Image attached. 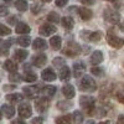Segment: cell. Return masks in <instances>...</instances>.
<instances>
[{"label":"cell","instance_id":"obj_1","mask_svg":"<svg viewBox=\"0 0 124 124\" xmlns=\"http://www.w3.org/2000/svg\"><path fill=\"white\" fill-rule=\"evenodd\" d=\"M79 104L82 107L87 114H93L96 110V98L93 97H89V96H82L79 98Z\"/></svg>","mask_w":124,"mask_h":124},{"label":"cell","instance_id":"obj_2","mask_svg":"<svg viewBox=\"0 0 124 124\" xmlns=\"http://www.w3.org/2000/svg\"><path fill=\"white\" fill-rule=\"evenodd\" d=\"M81 52H82V47L77 42H73V41L68 42L66 45V47L62 50V54H63L65 56H67V57H76Z\"/></svg>","mask_w":124,"mask_h":124},{"label":"cell","instance_id":"obj_3","mask_svg":"<svg viewBox=\"0 0 124 124\" xmlns=\"http://www.w3.org/2000/svg\"><path fill=\"white\" fill-rule=\"evenodd\" d=\"M79 89L85 91V92H94L97 89V83L92 77L83 76V78H82L81 83H79Z\"/></svg>","mask_w":124,"mask_h":124},{"label":"cell","instance_id":"obj_4","mask_svg":"<svg viewBox=\"0 0 124 124\" xmlns=\"http://www.w3.org/2000/svg\"><path fill=\"white\" fill-rule=\"evenodd\" d=\"M103 17L107 23L109 24H118L120 21V15L117 10L114 9H110V8H107L104 11H103Z\"/></svg>","mask_w":124,"mask_h":124},{"label":"cell","instance_id":"obj_5","mask_svg":"<svg viewBox=\"0 0 124 124\" xmlns=\"http://www.w3.org/2000/svg\"><path fill=\"white\" fill-rule=\"evenodd\" d=\"M107 42L114 48H122L124 46V39L114 35L112 31H108L107 34Z\"/></svg>","mask_w":124,"mask_h":124},{"label":"cell","instance_id":"obj_6","mask_svg":"<svg viewBox=\"0 0 124 124\" xmlns=\"http://www.w3.org/2000/svg\"><path fill=\"white\" fill-rule=\"evenodd\" d=\"M81 36L82 39L92 41V42H98L102 39V32L101 31H93V32H91V31H82Z\"/></svg>","mask_w":124,"mask_h":124},{"label":"cell","instance_id":"obj_7","mask_svg":"<svg viewBox=\"0 0 124 124\" xmlns=\"http://www.w3.org/2000/svg\"><path fill=\"white\" fill-rule=\"evenodd\" d=\"M56 26L52 25V24H42L40 26L39 29V32L40 35H42V36H50V35H52L56 32Z\"/></svg>","mask_w":124,"mask_h":124},{"label":"cell","instance_id":"obj_8","mask_svg":"<svg viewBox=\"0 0 124 124\" xmlns=\"http://www.w3.org/2000/svg\"><path fill=\"white\" fill-rule=\"evenodd\" d=\"M19 116L21 118H30L32 116V109H31V106L27 104V103H23V104L19 106Z\"/></svg>","mask_w":124,"mask_h":124},{"label":"cell","instance_id":"obj_9","mask_svg":"<svg viewBox=\"0 0 124 124\" xmlns=\"http://www.w3.org/2000/svg\"><path fill=\"white\" fill-rule=\"evenodd\" d=\"M35 107L39 112H46L50 107V101L47 99V97H41L35 102Z\"/></svg>","mask_w":124,"mask_h":124},{"label":"cell","instance_id":"obj_10","mask_svg":"<svg viewBox=\"0 0 124 124\" xmlns=\"http://www.w3.org/2000/svg\"><path fill=\"white\" fill-rule=\"evenodd\" d=\"M24 94L27 97V98H30V99H34V98H36L37 97V94H39V92H40V89H39V87L37 86H31V87H24Z\"/></svg>","mask_w":124,"mask_h":124},{"label":"cell","instance_id":"obj_11","mask_svg":"<svg viewBox=\"0 0 124 124\" xmlns=\"http://www.w3.org/2000/svg\"><path fill=\"white\" fill-rule=\"evenodd\" d=\"M85 71H86V66L82 61H77V62L73 63V75H75V77H81L85 73Z\"/></svg>","mask_w":124,"mask_h":124},{"label":"cell","instance_id":"obj_12","mask_svg":"<svg viewBox=\"0 0 124 124\" xmlns=\"http://www.w3.org/2000/svg\"><path fill=\"white\" fill-rule=\"evenodd\" d=\"M41 77H42V79L44 81H47V82H52V81H55L56 79V73L54 72V70L52 68H46V70H44L42 72H41Z\"/></svg>","mask_w":124,"mask_h":124},{"label":"cell","instance_id":"obj_13","mask_svg":"<svg viewBox=\"0 0 124 124\" xmlns=\"http://www.w3.org/2000/svg\"><path fill=\"white\" fill-rule=\"evenodd\" d=\"M77 13H78L79 17H81L82 20H85V21H86V20L92 19V16H93L92 10L88 9V8H78V9H77Z\"/></svg>","mask_w":124,"mask_h":124},{"label":"cell","instance_id":"obj_14","mask_svg":"<svg viewBox=\"0 0 124 124\" xmlns=\"http://www.w3.org/2000/svg\"><path fill=\"white\" fill-rule=\"evenodd\" d=\"M46 62H47V56L44 55V54L36 55V56H34V58H32V63H34L36 67H42V66H45Z\"/></svg>","mask_w":124,"mask_h":124},{"label":"cell","instance_id":"obj_15","mask_svg":"<svg viewBox=\"0 0 124 124\" xmlns=\"http://www.w3.org/2000/svg\"><path fill=\"white\" fill-rule=\"evenodd\" d=\"M62 93H63V96L67 98V99H71L75 97V87L72 85H65L62 87Z\"/></svg>","mask_w":124,"mask_h":124},{"label":"cell","instance_id":"obj_16","mask_svg":"<svg viewBox=\"0 0 124 124\" xmlns=\"http://www.w3.org/2000/svg\"><path fill=\"white\" fill-rule=\"evenodd\" d=\"M32 48H34V50H37V51H44V50L47 48V42H46L45 40L37 37L34 42H32Z\"/></svg>","mask_w":124,"mask_h":124},{"label":"cell","instance_id":"obj_17","mask_svg":"<svg viewBox=\"0 0 124 124\" xmlns=\"http://www.w3.org/2000/svg\"><path fill=\"white\" fill-rule=\"evenodd\" d=\"M102 61H103V52L102 51H94V52L91 55V63L92 65L97 66Z\"/></svg>","mask_w":124,"mask_h":124},{"label":"cell","instance_id":"obj_18","mask_svg":"<svg viewBox=\"0 0 124 124\" xmlns=\"http://www.w3.org/2000/svg\"><path fill=\"white\" fill-rule=\"evenodd\" d=\"M41 93H42L45 97L51 98V97L55 96L56 87H55V86H45V87H42V89H41Z\"/></svg>","mask_w":124,"mask_h":124},{"label":"cell","instance_id":"obj_19","mask_svg":"<svg viewBox=\"0 0 124 124\" xmlns=\"http://www.w3.org/2000/svg\"><path fill=\"white\" fill-rule=\"evenodd\" d=\"M15 31H16V34H29L31 31V29L25 23H17L16 27H15Z\"/></svg>","mask_w":124,"mask_h":124},{"label":"cell","instance_id":"obj_20","mask_svg":"<svg viewBox=\"0 0 124 124\" xmlns=\"http://www.w3.org/2000/svg\"><path fill=\"white\" fill-rule=\"evenodd\" d=\"M24 99V96L20 94V93H10V94H6V101L10 103H19Z\"/></svg>","mask_w":124,"mask_h":124},{"label":"cell","instance_id":"obj_21","mask_svg":"<svg viewBox=\"0 0 124 124\" xmlns=\"http://www.w3.org/2000/svg\"><path fill=\"white\" fill-rule=\"evenodd\" d=\"M1 110H3V113L5 114L6 118H13L14 114H15V108L10 104H3Z\"/></svg>","mask_w":124,"mask_h":124},{"label":"cell","instance_id":"obj_22","mask_svg":"<svg viewBox=\"0 0 124 124\" xmlns=\"http://www.w3.org/2000/svg\"><path fill=\"white\" fill-rule=\"evenodd\" d=\"M61 24H62V26H63L66 30H71L72 27L75 26V21H73V19L70 17V16H65V17H62V19H61Z\"/></svg>","mask_w":124,"mask_h":124},{"label":"cell","instance_id":"obj_23","mask_svg":"<svg viewBox=\"0 0 124 124\" xmlns=\"http://www.w3.org/2000/svg\"><path fill=\"white\" fill-rule=\"evenodd\" d=\"M27 56H29V54H27V51H25V50H16L15 54H14V58H15L17 62L25 61Z\"/></svg>","mask_w":124,"mask_h":124},{"label":"cell","instance_id":"obj_24","mask_svg":"<svg viewBox=\"0 0 124 124\" xmlns=\"http://www.w3.org/2000/svg\"><path fill=\"white\" fill-rule=\"evenodd\" d=\"M60 78L62 81H68L71 78V70H70V67H67V66L61 67V70H60Z\"/></svg>","mask_w":124,"mask_h":124},{"label":"cell","instance_id":"obj_25","mask_svg":"<svg viewBox=\"0 0 124 124\" xmlns=\"http://www.w3.org/2000/svg\"><path fill=\"white\" fill-rule=\"evenodd\" d=\"M4 68L9 72H11V73H14V72L17 71V65L15 63V62L13 60H6L4 62Z\"/></svg>","mask_w":124,"mask_h":124},{"label":"cell","instance_id":"obj_26","mask_svg":"<svg viewBox=\"0 0 124 124\" xmlns=\"http://www.w3.org/2000/svg\"><path fill=\"white\" fill-rule=\"evenodd\" d=\"M50 45L52 46L55 50H60L62 46V39L60 36H54L50 39Z\"/></svg>","mask_w":124,"mask_h":124},{"label":"cell","instance_id":"obj_27","mask_svg":"<svg viewBox=\"0 0 124 124\" xmlns=\"http://www.w3.org/2000/svg\"><path fill=\"white\" fill-rule=\"evenodd\" d=\"M72 120H73V123L75 124H82L83 123V114H82V113L79 112V110H75L73 113H72Z\"/></svg>","mask_w":124,"mask_h":124},{"label":"cell","instance_id":"obj_28","mask_svg":"<svg viewBox=\"0 0 124 124\" xmlns=\"http://www.w3.org/2000/svg\"><path fill=\"white\" fill-rule=\"evenodd\" d=\"M9 47H10V42L5 40H0V55L6 56L9 52Z\"/></svg>","mask_w":124,"mask_h":124},{"label":"cell","instance_id":"obj_29","mask_svg":"<svg viewBox=\"0 0 124 124\" xmlns=\"http://www.w3.org/2000/svg\"><path fill=\"white\" fill-rule=\"evenodd\" d=\"M15 8L19 10V11H21V13H24V11H26L27 10V1L26 0H16L15 1Z\"/></svg>","mask_w":124,"mask_h":124},{"label":"cell","instance_id":"obj_30","mask_svg":"<svg viewBox=\"0 0 124 124\" xmlns=\"http://www.w3.org/2000/svg\"><path fill=\"white\" fill-rule=\"evenodd\" d=\"M56 124H72V117L71 116H61L55 119Z\"/></svg>","mask_w":124,"mask_h":124},{"label":"cell","instance_id":"obj_31","mask_svg":"<svg viewBox=\"0 0 124 124\" xmlns=\"http://www.w3.org/2000/svg\"><path fill=\"white\" fill-rule=\"evenodd\" d=\"M30 42H31V39L29 36H21L17 39V44L21 47H27L30 45Z\"/></svg>","mask_w":124,"mask_h":124},{"label":"cell","instance_id":"obj_32","mask_svg":"<svg viewBox=\"0 0 124 124\" xmlns=\"http://www.w3.org/2000/svg\"><path fill=\"white\" fill-rule=\"evenodd\" d=\"M47 20L50 23H54V24H57L58 21H60V15L57 14V13H50L48 15H47Z\"/></svg>","mask_w":124,"mask_h":124},{"label":"cell","instance_id":"obj_33","mask_svg":"<svg viewBox=\"0 0 124 124\" xmlns=\"http://www.w3.org/2000/svg\"><path fill=\"white\" fill-rule=\"evenodd\" d=\"M91 72H92V75H94L97 77H102L103 75H104V71H103L102 67H92Z\"/></svg>","mask_w":124,"mask_h":124},{"label":"cell","instance_id":"obj_34","mask_svg":"<svg viewBox=\"0 0 124 124\" xmlns=\"http://www.w3.org/2000/svg\"><path fill=\"white\" fill-rule=\"evenodd\" d=\"M57 107L61 110H67V109H70L72 107V103L71 102H58L57 103Z\"/></svg>","mask_w":124,"mask_h":124},{"label":"cell","instance_id":"obj_35","mask_svg":"<svg viewBox=\"0 0 124 124\" xmlns=\"http://www.w3.org/2000/svg\"><path fill=\"white\" fill-rule=\"evenodd\" d=\"M36 79H37V76L34 72H26V75L24 77V81H26V82H35Z\"/></svg>","mask_w":124,"mask_h":124},{"label":"cell","instance_id":"obj_36","mask_svg":"<svg viewBox=\"0 0 124 124\" xmlns=\"http://www.w3.org/2000/svg\"><path fill=\"white\" fill-rule=\"evenodd\" d=\"M11 34V30H10L8 26H5L4 24H0V36H6Z\"/></svg>","mask_w":124,"mask_h":124},{"label":"cell","instance_id":"obj_37","mask_svg":"<svg viewBox=\"0 0 124 124\" xmlns=\"http://www.w3.org/2000/svg\"><path fill=\"white\" fill-rule=\"evenodd\" d=\"M52 63H54L55 67H63V66H65V58L56 57V58L52 61Z\"/></svg>","mask_w":124,"mask_h":124},{"label":"cell","instance_id":"obj_38","mask_svg":"<svg viewBox=\"0 0 124 124\" xmlns=\"http://www.w3.org/2000/svg\"><path fill=\"white\" fill-rule=\"evenodd\" d=\"M9 79L11 81V82H15V83H19V82L21 81L23 78H21V76H20L19 73H16V72H14V73H11V75H10Z\"/></svg>","mask_w":124,"mask_h":124},{"label":"cell","instance_id":"obj_39","mask_svg":"<svg viewBox=\"0 0 124 124\" xmlns=\"http://www.w3.org/2000/svg\"><path fill=\"white\" fill-rule=\"evenodd\" d=\"M9 14V8L5 5H0V16H6Z\"/></svg>","mask_w":124,"mask_h":124},{"label":"cell","instance_id":"obj_40","mask_svg":"<svg viewBox=\"0 0 124 124\" xmlns=\"http://www.w3.org/2000/svg\"><path fill=\"white\" fill-rule=\"evenodd\" d=\"M41 4H34L32 5V8H31V11H32L34 14H37V13H40L41 11Z\"/></svg>","mask_w":124,"mask_h":124},{"label":"cell","instance_id":"obj_41","mask_svg":"<svg viewBox=\"0 0 124 124\" xmlns=\"http://www.w3.org/2000/svg\"><path fill=\"white\" fill-rule=\"evenodd\" d=\"M117 99H118L120 103H123V104H124V89H122V91H119V92L117 93Z\"/></svg>","mask_w":124,"mask_h":124},{"label":"cell","instance_id":"obj_42","mask_svg":"<svg viewBox=\"0 0 124 124\" xmlns=\"http://www.w3.org/2000/svg\"><path fill=\"white\" fill-rule=\"evenodd\" d=\"M42 123H44L42 118H41V117H36V118H34L32 120H31L30 124H42Z\"/></svg>","mask_w":124,"mask_h":124},{"label":"cell","instance_id":"obj_43","mask_svg":"<svg viewBox=\"0 0 124 124\" xmlns=\"http://www.w3.org/2000/svg\"><path fill=\"white\" fill-rule=\"evenodd\" d=\"M67 3H68V0H56V5H57V6H60V8L65 6Z\"/></svg>","mask_w":124,"mask_h":124},{"label":"cell","instance_id":"obj_44","mask_svg":"<svg viewBox=\"0 0 124 124\" xmlns=\"http://www.w3.org/2000/svg\"><path fill=\"white\" fill-rule=\"evenodd\" d=\"M79 1L82 4H85V5H93L96 3V0H79Z\"/></svg>","mask_w":124,"mask_h":124},{"label":"cell","instance_id":"obj_45","mask_svg":"<svg viewBox=\"0 0 124 124\" xmlns=\"http://www.w3.org/2000/svg\"><path fill=\"white\" fill-rule=\"evenodd\" d=\"M11 124H26L23 119H14L13 122H11Z\"/></svg>","mask_w":124,"mask_h":124},{"label":"cell","instance_id":"obj_46","mask_svg":"<svg viewBox=\"0 0 124 124\" xmlns=\"http://www.w3.org/2000/svg\"><path fill=\"white\" fill-rule=\"evenodd\" d=\"M16 19H17V17H16L15 15H13V16H10V17H9V24H15V21H16Z\"/></svg>","mask_w":124,"mask_h":124},{"label":"cell","instance_id":"obj_47","mask_svg":"<svg viewBox=\"0 0 124 124\" xmlns=\"http://www.w3.org/2000/svg\"><path fill=\"white\" fill-rule=\"evenodd\" d=\"M117 124H124V116H119L118 117V120H117Z\"/></svg>","mask_w":124,"mask_h":124},{"label":"cell","instance_id":"obj_48","mask_svg":"<svg viewBox=\"0 0 124 124\" xmlns=\"http://www.w3.org/2000/svg\"><path fill=\"white\" fill-rule=\"evenodd\" d=\"M15 88V86H4V91H10V89H14Z\"/></svg>","mask_w":124,"mask_h":124},{"label":"cell","instance_id":"obj_49","mask_svg":"<svg viewBox=\"0 0 124 124\" xmlns=\"http://www.w3.org/2000/svg\"><path fill=\"white\" fill-rule=\"evenodd\" d=\"M98 124H110L108 120H106V122H101V123H98Z\"/></svg>","mask_w":124,"mask_h":124},{"label":"cell","instance_id":"obj_50","mask_svg":"<svg viewBox=\"0 0 124 124\" xmlns=\"http://www.w3.org/2000/svg\"><path fill=\"white\" fill-rule=\"evenodd\" d=\"M86 124H94V122H93V120H88Z\"/></svg>","mask_w":124,"mask_h":124},{"label":"cell","instance_id":"obj_51","mask_svg":"<svg viewBox=\"0 0 124 124\" xmlns=\"http://www.w3.org/2000/svg\"><path fill=\"white\" fill-rule=\"evenodd\" d=\"M1 118H3V110L0 109V120H1Z\"/></svg>","mask_w":124,"mask_h":124},{"label":"cell","instance_id":"obj_52","mask_svg":"<svg viewBox=\"0 0 124 124\" xmlns=\"http://www.w3.org/2000/svg\"><path fill=\"white\" fill-rule=\"evenodd\" d=\"M106 1H109V3H116L117 0H106Z\"/></svg>","mask_w":124,"mask_h":124},{"label":"cell","instance_id":"obj_53","mask_svg":"<svg viewBox=\"0 0 124 124\" xmlns=\"http://www.w3.org/2000/svg\"><path fill=\"white\" fill-rule=\"evenodd\" d=\"M51 0H44V3H50Z\"/></svg>","mask_w":124,"mask_h":124}]
</instances>
